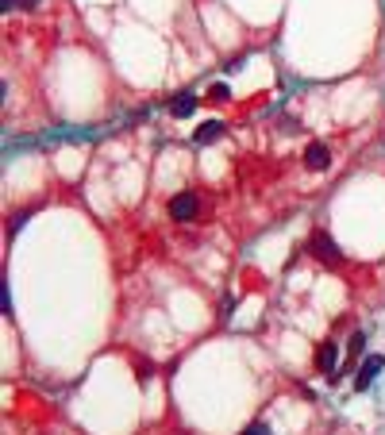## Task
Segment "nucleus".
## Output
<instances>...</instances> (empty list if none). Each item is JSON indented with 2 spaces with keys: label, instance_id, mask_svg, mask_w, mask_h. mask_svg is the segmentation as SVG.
<instances>
[{
  "label": "nucleus",
  "instance_id": "f257e3e1",
  "mask_svg": "<svg viewBox=\"0 0 385 435\" xmlns=\"http://www.w3.org/2000/svg\"><path fill=\"white\" fill-rule=\"evenodd\" d=\"M197 212H200L197 193H178V197L170 200V216L178 220V224H189V220H197Z\"/></svg>",
  "mask_w": 385,
  "mask_h": 435
},
{
  "label": "nucleus",
  "instance_id": "9d476101",
  "mask_svg": "<svg viewBox=\"0 0 385 435\" xmlns=\"http://www.w3.org/2000/svg\"><path fill=\"white\" fill-rule=\"evenodd\" d=\"M243 435H270V428H266V424H251V428L243 431Z\"/></svg>",
  "mask_w": 385,
  "mask_h": 435
},
{
  "label": "nucleus",
  "instance_id": "f03ea898",
  "mask_svg": "<svg viewBox=\"0 0 385 435\" xmlns=\"http://www.w3.org/2000/svg\"><path fill=\"white\" fill-rule=\"evenodd\" d=\"M381 366H385L381 354H370V358H366L362 366H358V374H355V389H358V393H362V389H370V381L381 374Z\"/></svg>",
  "mask_w": 385,
  "mask_h": 435
},
{
  "label": "nucleus",
  "instance_id": "1a4fd4ad",
  "mask_svg": "<svg viewBox=\"0 0 385 435\" xmlns=\"http://www.w3.org/2000/svg\"><path fill=\"white\" fill-rule=\"evenodd\" d=\"M28 216H31V212H16V216H12V227H8V232L16 235V232H20V227H23V220H28Z\"/></svg>",
  "mask_w": 385,
  "mask_h": 435
},
{
  "label": "nucleus",
  "instance_id": "0eeeda50",
  "mask_svg": "<svg viewBox=\"0 0 385 435\" xmlns=\"http://www.w3.org/2000/svg\"><path fill=\"white\" fill-rule=\"evenodd\" d=\"M170 112H173V116H178V120H185V116H192V112H197V96H192V93H181V96H178V101H173V104H170Z\"/></svg>",
  "mask_w": 385,
  "mask_h": 435
},
{
  "label": "nucleus",
  "instance_id": "20e7f679",
  "mask_svg": "<svg viewBox=\"0 0 385 435\" xmlns=\"http://www.w3.org/2000/svg\"><path fill=\"white\" fill-rule=\"evenodd\" d=\"M304 166H309V170H328V166H331V150L323 143H309V150H304Z\"/></svg>",
  "mask_w": 385,
  "mask_h": 435
},
{
  "label": "nucleus",
  "instance_id": "39448f33",
  "mask_svg": "<svg viewBox=\"0 0 385 435\" xmlns=\"http://www.w3.org/2000/svg\"><path fill=\"white\" fill-rule=\"evenodd\" d=\"M362 347H366V335L362 332H355L351 335V343H347V362H343V370H339V374H347V370H355V362H358V354H362ZM335 374V378H339ZM331 378V381H335Z\"/></svg>",
  "mask_w": 385,
  "mask_h": 435
},
{
  "label": "nucleus",
  "instance_id": "6e6552de",
  "mask_svg": "<svg viewBox=\"0 0 385 435\" xmlns=\"http://www.w3.org/2000/svg\"><path fill=\"white\" fill-rule=\"evenodd\" d=\"M224 135V123H200V128H197V143H216V139H220Z\"/></svg>",
  "mask_w": 385,
  "mask_h": 435
},
{
  "label": "nucleus",
  "instance_id": "7ed1b4c3",
  "mask_svg": "<svg viewBox=\"0 0 385 435\" xmlns=\"http://www.w3.org/2000/svg\"><path fill=\"white\" fill-rule=\"evenodd\" d=\"M312 254H316L320 262H339V247H335V239H331L328 232H312Z\"/></svg>",
  "mask_w": 385,
  "mask_h": 435
},
{
  "label": "nucleus",
  "instance_id": "9b49d317",
  "mask_svg": "<svg viewBox=\"0 0 385 435\" xmlns=\"http://www.w3.org/2000/svg\"><path fill=\"white\" fill-rule=\"evenodd\" d=\"M39 0H16V8H35Z\"/></svg>",
  "mask_w": 385,
  "mask_h": 435
},
{
  "label": "nucleus",
  "instance_id": "423d86ee",
  "mask_svg": "<svg viewBox=\"0 0 385 435\" xmlns=\"http://www.w3.org/2000/svg\"><path fill=\"white\" fill-rule=\"evenodd\" d=\"M335 358H339V351H335V343H323L320 354H316V362H320V370L328 378H335Z\"/></svg>",
  "mask_w": 385,
  "mask_h": 435
}]
</instances>
